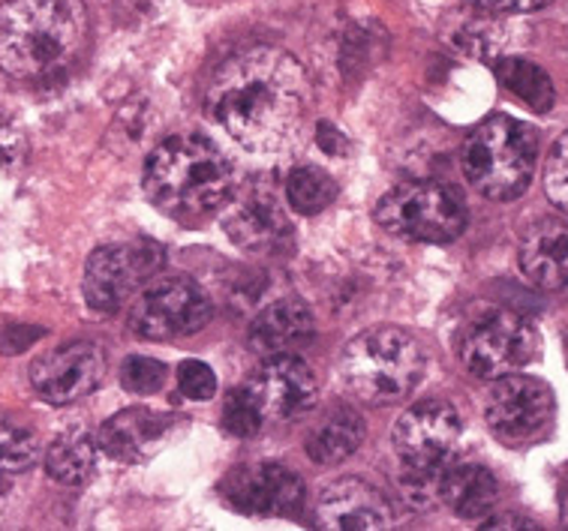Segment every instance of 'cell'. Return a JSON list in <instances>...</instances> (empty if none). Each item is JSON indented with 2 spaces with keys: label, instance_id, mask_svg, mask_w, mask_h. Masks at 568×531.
<instances>
[{
  "label": "cell",
  "instance_id": "6da1fadb",
  "mask_svg": "<svg viewBox=\"0 0 568 531\" xmlns=\"http://www.w3.org/2000/svg\"><path fill=\"white\" fill-rule=\"evenodd\" d=\"M311 105V82L292 54L247 49L229 58L207 88L205 109L241 147L274 154L295 142Z\"/></svg>",
  "mask_w": 568,
  "mask_h": 531
},
{
  "label": "cell",
  "instance_id": "7a4b0ae2",
  "mask_svg": "<svg viewBox=\"0 0 568 531\" xmlns=\"http://www.w3.org/2000/svg\"><path fill=\"white\" fill-rule=\"evenodd\" d=\"M91 21L82 0H7L0 7V70L45 82L82 58Z\"/></svg>",
  "mask_w": 568,
  "mask_h": 531
},
{
  "label": "cell",
  "instance_id": "3957f363",
  "mask_svg": "<svg viewBox=\"0 0 568 531\" xmlns=\"http://www.w3.org/2000/svg\"><path fill=\"white\" fill-rule=\"evenodd\" d=\"M145 195L151 205L181 223H196L226 205L235 174L226 154L202 135H175L148 156Z\"/></svg>",
  "mask_w": 568,
  "mask_h": 531
},
{
  "label": "cell",
  "instance_id": "277c9868",
  "mask_svg": "<svg viewBox=\"0 0 568 531\" xmlns=\"http://www.w3.org/2000/svg\"><path fill=\"white\" fill-rule=\"evenodd\" d=\"M427 372V351L404 327L379 325L364 330L343 348V390L364 406H397L413 397Z\"/></svg>",
  "mask_w": 568,
  "mask_h": 531
},
{
  "label": "cell",
  "instance_id": "5b68a950",
  "mask_svg": "<svg viewBox=\"0 0 568 531\" xmlns=\"http://www.w3.org/2000/svg\"><path fill=\"white\" fill-rule=\"evenodd\" d=\"M538 163V133L508 114L487 118L464 144V174L490 202H511L527 193Z\"/></svg>",
  "mask_w": 568,
  "mask_h": 531
},
{
  "label": "cell",
  "instance_id": "8992f818",
  "mask_svg": "<svg viewBox=\"0 0 568 531\" xmlns=\"http://www.w3.org/2000/svg\"><path fill=\"white\" fill-rule=\"evenodd\" d=\"M464 420L448 402H418L394 423V450L404 469V492L415 504L439 496V480L452 466Z\"/></svg>",
  "mask_w": 568,
  "mask_h": 531
},
{
  "label": "cell",
  "instance_id": "52a82bcc",
  "mask_svg": "<svg viewBox=\"0 0 568 531\" xmlns=\"http://www.w3.org/2000/svg\"><path fill=\"white\" fill-rule=\"evenodd\" d=\"M385 232L418 244H448L466 228V207L455 190L434 181L394 186L376 205Z\"/></svg>",
  "mask_w": 568,
  "mask_h": 531
},
{
  "label": "cell",
  "instance_id": "ba28073f",
  "mask_svg": "<svg viewBox=\"0 0 568 531\" xmlns=\"http://www.w3.org/2000/svg\"><path fill=\"white\" fill-rule=\"evenodd\" d=\"M165 265L163 244L151 237H135L124 244H109L93 249L84 265L82 292L88 307L112 316L124 307L130 297L154 279Z\"/></svg>",
  "mask_w": 568,
  "mask_h": 531
},
{
  "label": "cell",
  "instance_id": "9c48e42d",
  "mask_svg": "<svg viewBox=\"0 0 568 531\" xmlns=\"http://www.w3.org/2000/svg\"><path fill=\"white\" fill-rule=\"evenodd\" d=\"M538 355H541V337L536 325L508 309H490L473 325H466L460 334L464 367L469 369V376L485 381L520 372Z\"/></svg>",
  "mask_w": 568,
  "mask_h": 531
},
{
  "label": "cell",
  "instance_id": "30bf717a",
  "mask_svg": "<svg viewBox=\"0 0 568 531\" xmlns=\"http://www.w3.org/2000/svg\"><path fill=\"white\" fill-rule=\"evenodd\" d=\"M214 307L205 288L190 276H163L151 279L130 313V330L139 339L165 343V339L193 337L211 321Z\"/></svg>",
  "mask_w": 568,
  "mask_h": 531
},
{
  "label": "cell",
  "instance_id": "8fae6325",
  "mask_svg": "<svg viewBox=\"0 0 568 531\" xmlns=\"http://www.w3.org/2000/svg\"><path fill=\"white\" fill-rule=\"evenodd\" d=\"M554 415H557V397L541 378L517 376V372L494 378V388L485 402V420L503 445L508 448L532 445L548 432Z\"/></svg>",
  "mask_w": 568,
  "mask_h": 531
},
{
  "label": "cell",
  "instance_id": "7c38bea8",
  "mask_svg": "<svg viewBox=\"0 0 568 531\" xmlns=\"http://www.w3.org/2000/svg\"><path fill=\"white\" fill-rule=\"evenodd\" d=\"M220 496L229 508L247 517H295L304 508V480L286 466H241L220 483Z\"/></svg>",
  "mask_w": 568,
  "mask_h": 531
},
{
  "label": "cell",
  "instance_id": "4fadbf2b",
  "mask_svg": "<svg viewBox=\"0 0 568 531\" xmlns=\"http://www.w3.org/2000/svg\"><path fill=\"white\" fill-rule=\"evenodd\" d=\"M105 376L103 348L93 343H67L31 364L33 394L52 406H70L88 397Z\"/></svg>",
  "mask_w": 568,
  "mask_h": 531
},
{
  "label": "cell",
  "instance_id": "5bb4252c",
  "mask_svg": "<svg viewBox=\"0 0 568 531\" xmlns=\"http://www.w3.org/2000/svg\"><path fill=\"white\" fill-rule=\"evenodd\" d=\"M229 237L256 256H274L292 244V223L286 216V205L265 186H250L226 202Z\"/></svg>",
  "mask_w": 568,
  "mask_h": 531
},
{
  "label": "cell",
  "instance_id": "9a60e30c",
  "mask_svg": "<svg viewBox=\"0 0 568 531\" xmlns=\"http://www.w3.org/2000/svg\"><path fill=\"white\" fill-rule=\"evenodd\" d=\"M247 390L265 420H298L316 409L320 381L304 360L280 355L250 378Z\"/></svg>",
  "mask_w": 568,
  "mask_h": 531
},
{
  "label": "cell",
  "instance_id": "2e32d148",
  "mask_svg": "<svg viewBox=\"0 0 568 531\" xmlns=\"http://www.w3.org/2000/svg\"><path fill=\"white\" fill-rule=\"evenodd\" d=\"M316 529L325 531H379L392 529V504L367 480L343 478L328 483L313 511Z\"/></svg>",
  "mask_w": 568,
  "mask_h": 531
},
{
  "label": "cell",
  "instance_id": "e0dca14e",
  "mask_svg": "<svg viewBox=\"0 0 568 531\" xmlns=\"http://www.w3.org/2000/svg\"><path fill=\"white\" fill-rule=\"evenodd\" d=\"M313 330H316V321H313L311 307L298 297H283L253 318L247 343L258 358H280L311 343Z\"/></svg>",
  "mask_w": 568,
  "mask_h": 531
},
{
  "label": "cell",
  "instance_id": "ac0fdd59",
  "mask_svg": "<svg viewBox=\"0 0 568 531\" xmlns=\"http://www.w3.org/2000/svg\"><path fill=\"white\" fill-rule=\"evenodd\" d=\"M520 270L529 283L550 292L568 288V223L541 219L520 241Z\"/></svg>",
  "mask_w": 568,
  "mask_h": 531
},
{
  "label": "cell",
  "instance_id": "d6986e66",
  "mask_svg": "<svg viewBox=\"0 0 568 531\" xmlns=\"http://www.w3.org/2000/svg\"><path fill=\"white\" fill-rule=\"evenodd\" d=\"M169 427H172V420L165 415L148 409H126L105 420L97 436V445L112 460L142 462L163 445Z\"/></svg>",
  "mask_w": 568,
  "mask_h": 531
},
{
  "label": "cell",
  "instance_id": "ffe728a7",
  "mask_svg": "<svg viewBox=\"0 0 568 531\" xmlns=\"http://www.w3.org/2000/svg\"><path fill=\"white\" fill-rule=\"evenodd\" d=\"M439 496L460 520H485L499 501V483L494 471L476 462L448 466L439 480Z\"/></svg>",
  "mask_w": 568,
  "mask_h": 531
},
{
  "label": "cell",
  "instance_id": "44dd1931",
  "mask_svg": "<svg viewBox=\"0 0 568 531\" xmlns=\"http://www.w3.org/2000/svg\"><path fill=\"white\" fill-rule=\"evenodd\" d=\"M364 436H367V429H364L362 415L349 406H337L311 429L304 448L313 462L334 466V462L349 460L352 453L362 448Z\"/></svg>",
  "mask_w": 568,
  "mask_h": 531
},
{
  "label": "cell",
  "instance_id": "7402d4cb",
  "mask_svg": "<svg viewBox=\"0 0 568 531\" xmlns=\"http://www.w3.org/2000/svg\"><path fill=\"white\" fill-rule=\"evenodd\" d=\"M97 469V448L84 429H67L45 448V471L63 487H82Z\"/></svg>",
  "mask_w": 568,
  "mask_h": 531
},
{
  "label": "cell",
  "instance_id": "603a6c76",
  "mask_svg": "<svg viewBox=\"0 0 568 531\" xmlns=\"http://www.w3.org/2000/svg\"><path fill=\"white\" fill-rule=\"evenodd\" d=\"M496 79L532 112L545 114L554 109V100H557L554 82H550L548 72L536 63L524 61V58H506V61L496 63Z\"/></svg>",
  "mask_w": 568,
  "mask_h": 531
},
{
  "label": "cell",
  "instance_id": "cb8c5ba5",
  "mask_svg": "<svg viewBox=\"0 0 568 531\" xmlns=\"http://www.w3.org/2000/svg\"><path fill=\"white\" fill-rule=\"evenodd\" d=\"M334 198H337V184L320 165H295L286 177V202L295 214H322Z\"/></svg>",
  "mask_w": 568,
  "mask_h": 531
},
{
  "label": "cell",
  "instance_id": "d4e9b609",
  "mask_svg": "<svg viewBox=\"0 0 568 531\" xmlns=\"http://www.w3.org/2000/svg\"><path fill=\"white\" fill-rule=\"evenodd\" d=\"M40 457L37 436L28 427L0 418V480L24 474Z\"/></svg>",
  "mask_w": 568,
  "mask_h": 531
},
{
  "label": "cell",
  "instance_id": "484cf974",
  "mask_svg": "<svg viewBox=\"0 0 568 531\" xmlns=\"http://www.w3.org/2000/svg\"><path fill=\"white\" fill-rule=\"evenodd\" d=\"M165 376H169V369L163 360L145 358V355H130L121 367V385L135 397H151L156 390H163Z\"/></svg>",
  "mask_w": 568,
  "mask_h": 531
},
{
  "label": "cell",
  "instance_id": "4316f807",
  "mask_svg": "<svg viewBox=\"0 0 568 531\" xmlns=\"http://www.w3.org/2000/svg\"><path fill=\"white\" fill-rule=\"evenodd\" d=\"M262 420L265 418H262L256 399H253L247 388L229 394L226 406H223V429H226L229 436L250 439V436H256L258 429H262Z\"/></svg>",
  "mask_w": 568,
  "mask_h": 531
},
{
  "label": "cell",
  "instance_id": "83f0119b",
  "mask_svg": "<svg viewBox=\"0 0 568 531\" xmlns=\"http://www.w3.org/2000/svg\"><path fill=\"white\" fill-rule=\"evenodd\" d=\"M545 193H548L550 205L568 214V133L559 135V142L554 144V151L548 156V165H545Z\"/></svg>",
  "mask_w": 568,
  "mask_h": 531
},
{
  "label": "cell",
  "instance_id": "f1b7e54d",
  "mask_svg": "<svg viewBox=\"0 0 568 531\" xmlns=\"http://www.w3.org/2000/svg\"><path fill=\"white\" fill-rule=\"evenodd\" d=\"M178 388L186 399H211L217 394V376L214 369L202 364V360H184L178 367Z\"/></svg>",
  "mask_w": 568,
  "mask_h": 531
},
{
  "label": "cell",
  "instance_id": "f546056e",
  "mask_svg": "<svg viewBox=\"0 0 568 531\" xmlns=\"http://www.w3.org/2000/svg\"><path fill=\"white\" fill-rule=\"evenodd\" d=\"M24 151H28L24 133L12 121L0 118V174L16 172L24 163Z\"/></svg>",
  "mask_w": 568,
  "mask_h": 531
},
{
  "label": "cell",
  "instance_id": "4dcf8cb0",
  "mask_svg": "<svg viewBox=\"0 0 568 531\" xmlns=\"http://www.w3.org/2000/svg\"><path fill=\"white\" fill-rule=\"evenodd\" d=\"M466 3L487 12H536L554 0H466Z\"/></svg>",
  "mask_w": 568,
  "mask_h": 531
},
{
  "label": "cell",
  "instance_id": "1f68e13d",
  "mask_svg": "<svg viewBox=\"0 0 568 531\" xmlns=\"http://www.w3.org/2000/svg\"><path fill=\"white\" fill-rule=\"evenodd\" d=\"M481 529H538V525L532 520L515 517V513H503V517H487Z\"/></svg>",
  "mask_w": 568,
  "mask_h": 531
},
{
  "label": "cell",
  "instance_id": "d6a6232c",
  "mask_svg": "<svg viewBox=\"0 0 568 531\" xmlns=\"http://www.w3.org/2000/svg\"><path fill=\"white\" fill-rule=\"evenodd\" d=\"M320 144L328 151V154H346L349 151V144H346V139H343L337 130H331L328 123H322L320 126Z\"/></svg>",
  "mask_w": 568,
  "mask_h": 531
},
{
  "label": "cell",
  "instance_id": "836d02e7",
  "mask_svg": "<svg viewBox=\"0 0 568 531\" xmlns=\"http://www.w3.org/2000/svg\"><path fill=\"white\" fill-rule=\"evenodd\" d=\"M562 522L568 525V480L566 487H562Z\"/></svg>",
  "mask_w": 568,
  "mask_h": 531
}]
</instances>
